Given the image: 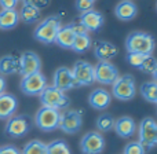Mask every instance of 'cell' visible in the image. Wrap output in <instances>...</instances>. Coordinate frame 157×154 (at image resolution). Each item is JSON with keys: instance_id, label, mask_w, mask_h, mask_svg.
Listing matches in <instances>:
<instances>
[{"instance_id": "d6a6232c", "label": "cell", "mask_w": 157, "mask_h": 154, "mask_svg": "<svg viewBox=\"0 0 157 154\" xmlns=\"http://www.w3.org/2000/svg\"><path fill=\"white\" fill-rule=\"evenodd\" d=\"M145 57L146 55H141V54H131V52H128L127 54V62L130 63L131 66H134V68H136L138 69L139 66H141V63L144 62V59H145Z\"/></svg>"}, {"instance_id": "52a82bcc", "label": "cell", "mask_w": 157, "mask_h": 154, "mask_svg": "<svg viewBox=\"0 0 157 154\" xmlns=\"http://www.w3.org/2000/svg\"><path fill=\"white\" fill-rule=\"evenodd\" d=\"M139 143L146 149H153L157 146V122L150 117H145L138 128Z\"/></svg>"}, {"instance_id": "603a6c76", "label": "cell", "mask_w": 157, "mask_h": 154, "mask_svg": "<svg viewBox=\"0 0 157 154\" xmlns=\"http://www.w3.org/2000/svg\"><path fill=\"white\" fill-rule=\"evenodd\" d=\"M91 46H92V40H91V36L88 35V32L76 33L73 46H72L71 50H73V51L77 52V54H83V52L88 51V50L91 48Z\"/></svg>"}, {"instance_id": "277c9868", "label": "cell", "mask_w": 157, "mask_h": 154, "mask_svg": "<svg viewBox=\"0 0 157 154\" xmlns=\"http://www.w3.org/2000/svg\"><path fill=\"white\" fill-rule=\"evenodd\" d=\"M112 95L123 102L134 99L136 95V84L132 74L119 76V78L112 84Z\"/></svg>"}, {"instance_id": "1f68e13d", "label": "cell", "mask_w": 157, "mask_h": 154, "mask_svg": "<svg viewBox=\"0 0 157 154\" xmlns=\"http://www.w3.org/2000/svg\"><path fill=\"white\" fill-rule=\"evenodd\" d=\"M94 3L95 2H92V0H76L75 6H76V10L78 13L83 14L90 10H94Z\"/></svg>"}, {"instance_id": "ba28073f", "label": "cell", "mask_w": 157, "mask_h": 154, "mask_svg": "<svg viewBox=\"0 0 157 154\" xmlns=\"http://www.w3.org/2000/svg\"><path fill=\"white\" fill-rule=\"evenodd\" d=\"M30 128H32L30 117L26 114H19V116H13L7 120L4 131L10 138H22L29 132Z\"/></svg>"}, {"instance_id": "836d02e7", "label": "cell", "mask_w": 157, "mask_h": 154, "mask_svg": "<svg viewBox=\"0 0 157 154\" xmlns=\"http://www.w3.org/2000/svg\"><path fill=\"white\" fill-rule=\"evenodd\" d=\"M19 0H0V7L3 10H14Z\"/></svg>"}, {"instance_id": "9a60e30c", "label": "cell", "mask_w": 157, "mask_h": 154, "mask_svg": "<svg viewBox=\"0 0 157 154\" xmlns=\"http://www.w3.org/2000/svg\"><path fill=\"white\" fill-rule=\"evenodd\" d=\"M78 22L86 28L87 32H98L105 24V17L97 10H90L80 14Z\"/></svg>"}, {"instance_id": "e0dca14e", "label": "cell", "mask_w": 157, "mask_h": 154, "mask_svg": "<svg viewBox=\"0 0 157 154\" xmlns=\"http://www.w3.org/2000/svg\"><path fill=\"white\" fill-rule=\"evenodd\" d=\"M114 15L123 22H130L138 15V7L132 0H121L114 7Z\"/></svg>"}, {"instance_id": "74e56055", "label": "cell", "mask_w": 157, "mask_h": 154, "mask_svg": "<svg viewBox=\"0 0 157 154\" xmlns=\"http://www.w3.org/2000/svg\"><path fill=\"white\" fill-rule=\"evenodd\" d=\"M152 76H153V78H155V81L157 83V65H156V68H155V70L152 72Z\"/></svg>"}, {"instance_id": "ab89813d", "label": "cell", "mask_w": 157, "mask_h": 154, "mask_svg": "<svg viewBox=\"0 0 157 154\" xmlns=\"http://www.w3.org/2000/svg\"><path fill=\"white\" fill-rule=\"evenodd\" d=\"M92 2H95V0H92Z\"/></svg>"}, {"instance_id": "3957f363", "label": "cell", "mask_w": 157, "mask_h": 154, "mask_svg": "<svg viewBox=\"0 0 157 154\" xmlns=\"http://www.w3.org/2000/svg\"><path fill=\"white\" fill-rule=\"evenodd\" d=\"M39 98H40L43 107L55 109V110H63L71 105V99H69L68 95L52 85H47L41 91V94L39 95Z\"/></svg>"}, {"instance_id": "4fadbf2b", "label": "cell", "mask_w": 157, "mask_h": 154, "mask_svg": "<svg viewBox=\"0 0 157 154\" xmlns=\"http://www.w3.org/2000/svg\"><path fill=\"white\" fill-rule=\"evenodd\" d=\"M19 61V70L18 73L22 77L29 76V74L37 73L41 69V59L36 52L33 51H25L21 57L18 58Z\"/></svg>"}, {"instance_id": "7402d4cb", "label": "cell", "mask_w": 157, "mask_h": 154, "mask_svg": "<svg viewBox=\"0 0 157 154\" xmlns=\"http://www.w3.org/2000/svg\"><path fill=\"white\" fill-rule=\"evenodd\" d=\"M19 22V14L18 11L14 10H2L0 11V29L10 30L18 25Z\"/></svg>"}, {"instance_id": "d6986e66", "label": "cell", "mask_w": 157, "mask_h": 154, "mask_svg": "<svg viewBox=\"0 0 157 154\" xmlns=\"http://www.w3.org/2000/svg\"><path fill=\"white\" fill-rule=\"evenodd\" d=\"M112 102V95L105 88H97L90 94L88 103L95 110H105Z\"/></svg>"}, {"instance_id": "8992f818", "label": "cell", "mask_w": 157, "mask_h": 154, "mask_svg": "<svg viewBox=\"0 0 157 154\" xmlns=\"http://www.w3.org/2000/svg\"><path fill=\"white\" fill-rule=\"evenodd\" d=\"M83 125V114L80 110H73V109H66L65 111L59 114V128L62 132L68 135H75L81 130Z\"/></svg>"}, {"instance_id": "f1b7e54d", "label": "cell", "mask_w": 157, "mask_h": 154, "mask_svg": "<svg viewBox=\"0 0 157 154\" xmlns=\"http://www.w3.org/2000/svg\"><path fill=\"white\" fill-rule=\"evenodd\" d=\"M114 121H116V120L113 118V116H112V114L103 113V114H101V116L97 118L95 125H97V130L99 131V132H109V131L113 130Z\"/></svg>"}, {"instance_id": "ac0fdd59", "label": "cell", "mask_w": 157, "mask_h": 154, "mask_svg": "<svg viewBox=\"0 0 157 154\" xmlns=\"http://www.w3.org/2000/svg\"><path fill=\"white\" fill-rule=\"evenodd\" d=\"M113 130L116 131V133L120 136V138H124V139L132 138L136 132V122L134 121L132 117L123 116L114 121Z\"/></svg>"}, {"instance_id": "6da1fadb", "label": "cell", "mask_w": 157, "mask_h": 154, "mask_svg": "<svg viewBox=\"0 0 157 154\" xmlns=\"http://www.w3.org/2000/svg\"><path fill=\"white\" fill-rule=\"evenodd\" d=\"M156 48V40L150 33L146 32H131L125 39V50L131 54L152 55Z\"/></svg>"}, {"instance_id": "484cf974", "label": "cell", "mask_w": 157, "mask_h": 154, "mask_svg": "<svg viewBox=\"0 0 157 154\" xmlns=\"http://www.w3.org/2000/svg\"><path fill=\"white\" fill-rule=\"evenodd\" d=\"M141 95L144 96L145 100L150 103H156L157 105V83L156 81H146L141 85L139 88Z\"/></svg>"}, {"instance_id": "ffe728a7", "label": "cell", "mask_w": 157, "mask_h": 154, "mask_svg": "<svg viewBox=\"0 0 157 154\" xmlns=\"http://www.w3.org/2000/svg\"><path fill=\"white\" fill-rule=\"evenodd\" d=\"M18 107V100L13 94L0 95V120H8L14 116Z\"/></svg>"}, {"instance_id": "f35d334b", "label": "cell", "mask_w": 157, "mask_h": 154, "mask_svg": "<svg viewBox=\"0 0 157 154\" xmlns=\"http://www.w3.org/2000/svg\"><path fill=\"white\" fill-rule=\"evenodd\" d=\"M156 10H157V2H156Z\"/></svg>"}, {"instance_id": "9c48e42d", "label": "cell", "mask_w": 157, "mask_h": 154, "mask_svg": "<svg viewBox=\"0 0 157 154\" xmlns=\"http://www.w3.org/2000/svg\"><path fill=\"white\" fill-rule=\"evenodd\" d=\"M19 87H21V91L28 96H37L47 87V78L41 72H37V73L22 77Z\"/></svg>"}, {"instance_id": "4316f807", "label": "cell", "mask_w": 157, "mask_h": 154, "mask_svg": "<svg viewBox=\"0 0 157 154\" xmlns=\"http://www.w3.org/2000/svg\"><path fill=\"white\" fill-rule=\"evenodd\" d=\"M21 154H47V145L41 141H30L24 146Z\"/></svg>"}, {"instance_id": "4dcf8cb0", "label": "cell", "mask_w": 157, "mask_h": 154, "mask_svg": "<svg viewBox=\"0 0 157 154\" xmlns=\"http://www.w3.org/2000/svg\"><path fill=\"white\" fill-rule=\"evenodd\" d=\"M146 150L139 142H130L127 146L124 147L123 154H145Z\"/></svg>"}, {"instance_id": "d590c367", "label": "cell", "mask_w": 157, "mask_h": 154, "mask_svg": "<svg viewBox=\"0 0 157 154\" xmlns=\"http://www.w3.org/2000/svg\"><path fill=\"white\" fill-rule=\"evenodd\" d=\"M0 154H21V152L13 145H6L0 147Z\"/></svg>"}, {"instance_id": "5bb4252c", "label": "cell", "mask_w": 157, "mask_h": 154, "mask_svg": "<svg viewBox=\"0 0 157 154\" xmlns=\"http://www.w3.org/2000/svg\"><path fill=\"white\" fill-rule=\"evenodd\" d=\"M52 87H55L57 89H59L62 92L77 88V84L75 81V77L72 74L71 69L65 68V66L58 68L54 73V78H52Z\"/></svg>"}, {"instance_id": "8fae6325", "label": "cell", "mask_w": 157, "mask_h": 154, "mask_svg": "<svg viewBox=\"0 0 157 154\" xmlns=\"http://www.w3.org/2000/svg\"><path fill=\"white\" fill-rule=\"evenodd\" d=\"M72 74L75 77L77 87H87L91 85L95 81V74H94V66L87 61H76L72 68Z\"/></svg>"}, {"instance_id": "f546056e", "label": "cell", "mask_w": 157, "mask_h": 154, "mask_svg": "<svg viewBox=\"0 0 157 154\" xmlns=\"http://www.w3.org/2000/svg\"><path fill=\"white\" fill-rule=\"evenodd\" d=\"M156 65H157V59H156V58L152 57V55H146V57H145V59H144V62L141 63V66H139L138 69L141 72H144V73H150V74H152V72L155 70Z\"/></svg>"}, {"instance_id": "e575fe53", "label": "cell", "mask_w": 157, "mask_h": 154, "mask_svg": "<svg viewBox=\"0 0 157 154\" xmlns=\"http://www.w3.org/2000/svg\"><path fill=\"white\" fill-rule=\"evenodd\" d=\"M24 3H29V4L35 6L36 8L41 10V8H46L50 4V0H24Z\"/></svg>"}, {"instance_id": "5b68a950", "label": "cell", "mask_w": 157, "mask_h": 154, "mask_svg": "<svg viewBox=\"0 0 157 154\" xmlns=\"http://www.w3.org/2000/svg\"><path fill=\"white\" fill-rule=\"evenodd\" d=\"M59 110L50 107H43L41 106L37 110L35 116V124L43 132H52V131L58 130V124H59Z\"/></svg>"}, {"instance_id": "d4e9b609", "label": "cell", "mask_w": 157, "mask_h": 154, "mask_svg": "<svg viewBox=\"0 0 157 154\" xmlns=\"http://www.w3.org/2000/svg\"><path fill=\"white\" fill-rule=\"evenodd\" d=\"M19 70V61L13 55L0 58V74H14Z\"/></svg>"}, {"instance_id": "2e32d148", "label": "cell", "mask_w": 157, "mask_h": 154, "mask_svg": "<svg viewBox=\"0 0 157 154\" xmlns=\"http://www.w3.org/2000/svg\"><path fill=\"white\" fill-rule=\"evenodd\" d=\"M119 54V48L110 41L98 40L94 43V55L99 62H110Z\"/></svg>"}, {"instance_id": "30bf717a", "label": "cell", "mask_w": 157, "mask_h": 154, "mask_svg": "<svg viewBox=\"0 0 157 154\" xmlns=\"http://www.w3.org/2000/svg\"><path fill=\"white\" fill-rule=\"evenodd\" d=\"M80 150L83 154H102L105 150V138L102 133L90 131L81 138Z\"/></svg>"}, {"instance_id": "7a4b0ae2", "label": "cell", "mask_w": 157, "mask_h": 154, "mask_svg": "<svg viewBox=\"0 0 157 154\" xmlns=\"http://www.w3.org/2000/svg\"><path fill=\"white\" fill-rule=\"evenodd\" d=\"M61 26H62V21H61L59 15H50L44 18L40 24L36 26L35 32H33V37L35 40L40 41L43 44H52L55 41L57 33L59 32Z\"/></svg>"}, {"instance_id": "83f0119b", "label": "cell", "mask_w": 157, "mask_h": 154, "mask_svg": "<svg viewBox=\"0 0 157 154\" xmlns=\"http://www.w3.org/2000/svg\"><path fill=\"white\" fill-rule=\"evenodd\" d=\"M47 154H72V152L65 141L55 139L47 145Z\"/></svg>"}, {"instance_id": "cb8c5ba5", "label": "cell", "mask_w": 157, "mask_h": 154, "mask_svg": "<svg viewBox=\"0 0 157 154\" xmlns=\"http://www.w3.org/2000/svg\"><path fill=\"white\" fill-rule=\"evenodd\" d=\"M18 14H19V19H22L25 24H33V22L39 21L41 13L35 6L29 4V3H24V6H22L21 11Z\"/></svg>"}, {"instance_id": "8d00e7d4", "label": "cell", "mask_w": 157, "mask_h": 154, "mask_svg": "<svg viewBox=\"0 0 157 154\" xmlns=\"http://www.w3.org/2000/svg\"><path fill=\"white\" fill-rule=\"evenodd\" d=\"M6 80H4V77L3 76H0V95L2 94H4V91H6Z\"/></svg>"}, {"instance_id": "7c38bea8", "label": "cell", "mask_w": 157, "mask_h": 154, "mask_svg": "<svg viewBox=\"0 0 157 154\" xmlns=\"http://www.w3.org/2000/svg\"><path fill=\"white\" fill-rule=\"evenodd\" d=\"M95 81L103 85H112L119 78V69L112 62H98L94 66Z\"/></svg>"}, {"instance_id": "44dd1931", "label": "cell", "mask_w": 157, "mask_h": 154, "mask_svg": "<svg viewBox=\"0 0 157 154\" xmlns=\"http://www.w3.org/2000/svg\"><path fill=\"white\" fill-rule=\"evenodd\" d=\"M75 36H76V33H75L72 25L71 24H69V25H63V26H61L59 32L57 33V37H55L54 43H57V46H59L61 48L71 50L72 46H73Z\"/></svg>"}]
</instances>
